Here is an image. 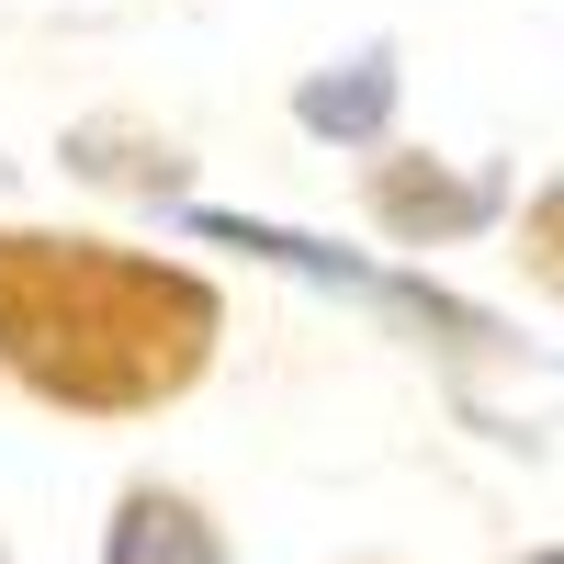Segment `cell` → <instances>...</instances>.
<instances>
[{
  "label": "cell",
  "mask_w": 564,
  "mask_h": 564,
  "mask_svg": "<svg viewBox=\"0 0 564 564\" xmlns=\"http://www.w3.org/2000/svg\"><path fill=\"white\" fill-rule=\"evenodd\" d=\"M508 215V181L497 170H441V159H372V226L395 249H452V238H486Z\"/></svg>",
  "instance_id": "cell-2"
},
{
  "label": "cell",
  "mask_w": 564,
  "mask_h": 564,
  "mask_svg": "<svg viewBox=\"0 0 564 564\" xmlns=\"http://www.w3.org/2000/svg\"><path fill=\"white\" fill-rule=\"evenodd\" d=\"M215 339V294L113 238H0V361L57 406H148Z\"/></svg>",
  "instance_id": "cell-1"
},
{
  "label": "cell",
  "mask_w": 564,
  "mask_h": 564,
  "mask_svg": "<svg viewBox=\"0 0 564 564\" xmlns=\"http://www.w3.org/2000/svg\"><path fill=\"white\" fill-rule=\"evenodd\" d=\"M520 564H564V542H542V553H520Z\"/></svg>",
  "instance_id": "cell-6"
},
{
  "label": "cell",
  "mask_w": 564,
  "mask_h": 564,
  "mask_svg": "<svg viewBox=\"0 0 564 564\" xmlns=\"http://www.w3.org/2000/svg\"><path fill=\"white\" fill-rule=\"evenodd\" d=\"M102 564H226V542L181 486H124L113 531H102Z\"/></svg>",
  "instance_id": "cell-4"
},
{
  "label": "cell",
  "mask_w": 564,
  "mask_h": 564,
  "mask_svg": "<svg viewBox=\"0 0 564 564\" xmlns=\"http://www.w3.org/2000/svg\"><path fill=\"white\" fill-rule=\"evenodd\" d=\"M520 271H531V282H542V294L564 305V170H553V181H542V193L520 204Z\"/></svg>",
  "instance_id": "cell-5"
},
{
  "label": "cell",
  "mask_w": 564,
  "mask_h": 564,
  "mask_svg": "<svg viewBox=\"0 0 564 564\" xmlns=\"http://www.w3.org/2000/svg\"><path fill=\"white\" fill-rule=\"evenodd\" d=\"M395 102H406V68L395 45H350V57H327L294 79V124L316 148H384L395 135Z\"/></svg>",
  "instance_id": "cell-3"
},
{
  "label": "cell",
  "mask_w": 564,
  "mask_h": 564,
  "mask_svg": "<svg viewBox=\"0 0 564 564\" xmlns=\"http://www.w3.org/2000/svg\"><path fill=\"white\" fill-rule=\"evenodd\" d=\"M0 564H12V553H0Z\"/></svg>",
  "instance_id": "cell-7"
}]
</instances>
